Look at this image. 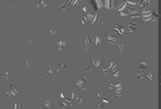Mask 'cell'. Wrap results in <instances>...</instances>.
Here are the masks:
<instances>
[{"instance_id": "14", "label": "cell", "mask_w": 161, "mask_h": 109, "mask_svg": "<svg viewBox=\"0 0 161 109\" xmlns=\"http://www.w3.org/2000/svg\"><path fill=\"white\" fill-rule=\"evenodd\" d=\"M55 72L56 71H55V68H54V67H53V64L52 65L48 64L45 68V76L47 77H48V76H52Z\"/></svg>"}, {"instance_id": "24", "label": "cell", "mask_w": 161, "mask_h": 109, "mask_svg": "<svg viewBox=\"0 0 161 109\" xmlns=\"http://www.w3.org/2000/svg\"><path fill=\"white\" fill-rule=\"evenodd\" d=\"M81 12L83 13V14H87V13H88V12H90L89 11V7L88 6H83L82 7V9H81Z\"/></svg>"}, {"instance_id": "7", "label": "cell", "mask_w": 161, "mask_h": 109, "mask_svg": "<svg viewBox=\"0 0 161 109\" xmlns=\"http://www.w3.org/2000/svg\"><path fill=\"white\" fill-rule=\"evenodd\" d=\"M103 6L106 10H114L116 8V0H103Z\"/></svg>"}, {"instance_id": "12", "label": "cell", "mask_w": 161, "mask_h": 109, "mask_svg": "<svg viewBox=\"0 0 161 109\" xmlns=\"http://www.w3.org/2000/svg\"><path fill=\"white\" fill-rule=\"evenodd\" d=\"M20 6L16 3V2H12L8 5V9L13 13V14H17L19 10H20Z\"/></svg>"}, {"instance_id": "20", "label": "cell", "mask_w": 161, "mask_h": 109, "mask_svg": "<svg viewBox=\"0 0 161 109\" xmlns=\"http://www.w3.org/2000/svg\"><path fill=\"white\" fill-rule=\"evenodd\" d=\"M85 0H70V4L71 6L76 7V6H78L81 3H83Z\"/></svg>"}, {"instance_id": "23", "label": "cell", "mask_w": 161, "mask_h": 109, "mask_svg": "<svg viewBox=\"0 0 161 109\" xmlns=\"http://www.w3.org/2000/svg\"><path fill=\"white\" fill-rule=\"evenodd\" d=\"M114 98L116 100H120L122 98V94H121V92H116L114 94H113Z\"/></svg>"}, {"instance_id": "4", "label": "cell", "mask_w": 161, "mask_h": 109, "mask_svg": "<svg viewBox=\"0 0 161 109\" xmlns=\"http://www.w3.org/2000/svg\"><path fill=\"white\" fill-rule=\"evenodd\" d=\"M102 25H104V22L101 18V16L99 15L98 12H96V14H94V17H93V18H92V20L90 22V26H101Z\"/></svg>"}, {"instance_id": "27", "label": "cell", "mask_w": 161, "mask_h": 109, "mask_svg": "<svg viewBox=\"0 0 161 109\" xmlns=\"http://www.w3.org/2000/svg\"><path fill=\"white\" fill-rule=\"evenodd\" d=\"M48 33H49V35H52V36H55L57 35V31L54 30V29H48Z\"/></svg>"}, {"instance_id": "19", "label": "cell", "mask_w": 161, "mask_h": 109, "mask_svg": "<svg viewBox=\"0 0 161 109\" xmlns=\"http://www.w3.org/2000/svg\"><path fill=\"white\" fill-rule=\"evenodd\" d=\"M106 38H107V41H108V43L110 44V45H111V44H114V43L118 42V38L115 35H113L112 34H110V33L107 35Z\"/></svg>"}, {"instance_id": "21", "label": "cell", "mask_w": 161, "mask_h": 109, "mask_svg": "<svg viewBox=\"0 0 161 109\" xmlns=\"http://www.w3.org/2000/svg\"><path fill=\"white\" fill-rule=\"evenodd\" d=\"M58 10H59V13H64L66 11V6L65 3H61L59 4L58 6Z\"/></svg>"}, {"instance_id": "26", "label": "cell", "mask_w": 161, "mask_h": 109, "mask_svg": "<svg viewBox=\"0 0 161 109\" xmlns=\"http://www.w3.org/2000/svg\"><path fill=\"white\" fill-rule=\"evenodd\" d=\"M151 13H152V16H154V17H156L157 19L159 18V14H158V12L157 10H153Z\"/></svg>"}, {"instance_id": "2", "label": "cell", "mask_w": 161, "mask_h": 109, "mask_svg": "<svg viewBox=\"0 0 161 109\" xmlns=\"http://www.w3.org/2000/svg\"><path fill=\"white\" fill-rule=\"evenodd\" d=\"M14 77V70L12 67H3L0 70V78L7 80V81H12Z\"/></svg>"}, {"instance_id": "8", "label": "cell", "mask_w": 161, "mask_h": 109, "mask_svg": "<svg viewBox=\"0 0 161 109\" xmlns=\"http://www.w3.org/2000/svg\"><path fill=\"white\" fill-rule=\"evenodd\" d=\"M10 106L13 109H19V108H25V106H23V104L20 102V100H18V98H15L13 100L10 101Z\"/></svg>"}, {"instance_id": "9", "label": "cell", "mask_w": 161, "mask_h": 109, "mask_svg": "<svg viewBox=\"0 0 161 109\" xmlns=\"http://www.w3.org/2000/svg\"><path fill=\"white\" fill-rule=\"evenodd\" d=\"M127 27L128 31L130 33L135 34V33L137 32V28H139V26H137V23L136 21H132V22H130V23H128L127 25Z\"/></svg>"}, {"instance_id": "25", "label": "cell", "mask_w": 161, "mask_h": 109, "mask_svg": "<svg viewBox=\"0 0 161 109\" xmlns=\"http://www.w3.org/2000/svg\"><path fill=\"white\" fill-rule=\"evenodd\" d=\"M23 67H24L26 69H28L30 67V62L28 60H25L23 62Z\"/></svg>"}, {"instance_id": "11", "label": "cell", "mask_w": 161, "mask_h": 109, "mask_svg": "<svg viewBox=\"0 0 161 109\" xmlns=\"http://www.w3.org/2000/svg\"><path fill=\"white\" fill-rule=\"evenodd\" d=\"M113 30L114 32L118 33V35H122L124 33H125V27L122 26L121 24H116V25H113Z\"/></svg>"}, {"instance_id": "6", "label": "cell", "mask_w": 161, "mask_h": 109, "mask_svg": "<svg viewBox=\"0 0 161 109\" xmlns=\"http://www.w3.org/2000/svg\"><path fill=\"white\" fill-rule=\"evenodd\" d=\"M100 65H101V62L99 60H97V59H95V58H93V57H90L89 65H88V67H87L86 69L88 70V71H94L95 69H97Z\"/></svg>"}, {"instance_id": "16", "label": "cell", "mask_w": 161, "mask_h": 109, "mask_svg": "<svg viewBox=\"0 0 161 109\" xmlns=\"http://www.w3.org/2000/svg\"><path fill=\"white\" fill-rule=\"evenodd\" d=\"M82 43H83V47H91L92 37L91 36H85L84 38H82Z\"/></svg>"}, {"instance_id": "18", "label": "cell", "mask_w": 161, "mask_h": 109, "mask_svg": "<svg viewBox=\"0 0 161 109\" xmlns=\"http://www.w3.org/2000/svg\"><path fill=\"white\" fill-rule=\"evenodd\" d=\"M148 61L147 59H142V60H140L139 65V68L141 70H145V69L148 68Z\"/></svg>"}, {"instance_id": "28", "label": "cell", "mask_w": 161, "mask_h": 109, "mask_svg": "<svg viewBox=\"0 0 161 109\" xmlns=\"http://www.w3.org/2000/svg\"><path fill=\"white\" fill-rule=\"evenodd\" d=\"M145 78H148V81H151V80H152V76L151 75H147V76H145Z\"/></svg>"}, {"instance_id": "22", "label": "cell", "mask_w": 161, "mask_h": 109, "mask_svg": "<svg viewBox=\"0 0 161 109\" xmlns=\"http://www.w3.org/2000/svg\"><path fill=\"white\" fill-rule=\"evenodd\" d=\"M76 102H78V105L84 103V97H83V94H78V96L76 97Z\"/></svg>"}, {"instance_id": "3", "label": "cell", "mask_w": 161, "mask_h": 109, "mask_svg": "<svg viewBox=\"0 0 161 109\" xmlns=\"http://www.w3.org/2000/svg\"><path fill=\"white\" fill-rule=\"evenodd\" d=\"M56 44L59 51H63L66 47H69V41L66 37H58L56 39Z\"/></svg>"}, {"instance_id": "1", "label": "cell", "mask_w": 161, "mask_h": 109, "mask_svg": "<svg viewBox=\"0 0 161 109\" xmlns=\"http://www.w3.org/2000/svg\"><path fill=\"white\" fill-rule=\"evenodd\" d=\"M4 94V97L9 100L15 99V98H18L19 94H20V89L18 87H16L14 85V83L11 82V84L7 86V88L4 90L3 92Z\"/></svg>"}, {"instance_id": "15", "label": "cell", "mask_w": 161, "mask_h": 109, "mask_svg": "<svg viewBox=\"0 0 161 109\" xmlns=\"http://www.w3.org/2000/svg\"><path fill=\"white\" fill-rule=\"evenodd\" d=\"M49 6V2L47 0H40L39 2L36 4V9L38 11H40L42 9H45L46 7H48Z\"/></svg>"}, {"instance_id": "13", "label": "cell", "mask_w": 161, "mask_h": 109, "mask_svg": "<svg viewBox=\"0 0 161 109\" xmlns=\"http://www.w3.org/2000/svg\"><path fill=\"white\" fill-rule=\"evenodd\" d=\"M116 9L117 11H118V12H123V13H127V12H128V6H127V1H125V2H123V3H121L119 6H118V7H116Z\"/></svg>"}, {"instance_id": "17", "label": "cell", "mask_w": 161, "mask_h": 109, "mask_svg": "<svg viewBox=\"0 0 161 109\" xmlns=\"http://www.w3.org/2000/svg\"><path fill=\"white\" fill-rule=\"evenodd\" d=\"M101 43H102L101 38L97 37V36H96V37H92V44L94 45V47H96V48H98L99 47H100Z\"/></svg>"}, {"instance_id": "5", "label": "cell", "mask_w": 161, "mask_h": 109, "mask_svg": "<svg viewBox=\"0 0 161 109\" xmlns=\"http://www.w3.org/2000/svg\"><path fill=\"white\" fill-rule=\"evenodd\" d=\"M90 4L93 7V10L96 12H98L102 9H104V6H103V0H91Z\"/></svg>"}, {"instance_id": "10", "label": "cell", "mask_w": 161, "mask_h": 109, "mask_svg": "<svg viewBox=\"0 0 161 109\" xmlns=\"http://www.w3.org/2000/svg\"><path fill=\"white\" fill-rule=\"evenodd\" d=\"M111 46L114 47V48L116 49V51L118 54H122L127 49V47L124 45V44H118L117 42L114 43V44H111Z\"/></svg>"}]
</instances>
